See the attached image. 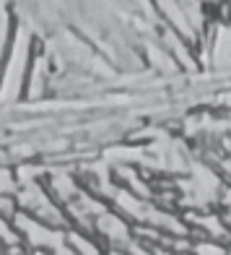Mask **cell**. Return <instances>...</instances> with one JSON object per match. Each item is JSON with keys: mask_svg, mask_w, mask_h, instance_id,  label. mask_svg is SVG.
Listing matches in <instances>:
<instances>
[{"mask_svg": "<svg viewBox=\"0 0 231 255\" xmlns=\"http://www.w3.org/2000/svg\"><path fill=\"white\" fill-rule=\"evenodd\" d=\"M192 255H229V248L218 240H200L192 245Z\"/></svg>", "mask_w": 231, "mask_h": 255, "instance_id": "6da1fadb", "label": "cell"}, {"mask_svg": "<svg viewBox=\"0 0 231 255\" xmlns=\"http://www.w3.org/2000/svg\"><path fill=\"white\" fill-rule=\"evenodd\" d=\"M177 255H192V250H190V253H177Z\"/></svg>", "mask_w": 231, "mask_h": 255, "instance_id": "7a4b0ae2", "label": "cell"}]
</instances>
